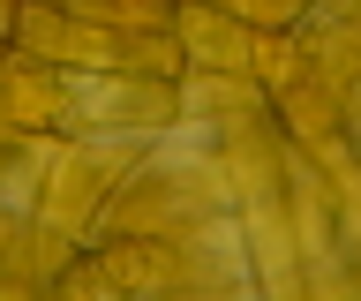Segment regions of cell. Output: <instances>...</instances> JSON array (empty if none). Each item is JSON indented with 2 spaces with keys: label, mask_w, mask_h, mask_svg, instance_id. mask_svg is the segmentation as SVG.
Returning <instances> with one entry per match:
<instances>
[{
  "label": "cell",
  "mask_w": 361,
  "mask_h": 301,
  "mask_svg": "<svg viewBox=\"0 0 361 301\" xmlns=\"http://www.w3.org/2000/svg\"><path fill=\"white\" fill-rule=\"evenodd\" d=\"M0 61H8V30H0Z\"/></svg>",
  "instance_id": "6da1fadb"
}]
</instances>
